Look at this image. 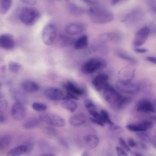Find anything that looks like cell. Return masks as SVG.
I'll use <instances>...</instances> for the list:
<instances>
[{
  "label": "cell",
  "instance_id": "6da1fadb",
  "mask_svg": "<svg viewBox=\"0 0 156 156\" xmlns=\"http://www.w3.org/2000/svg\"><path fill=\"white\" fill-rule=\"evenodd\" d=\"M88 13L91 21L98 24H103L112 21L113 19L112 14L108 10L99 7H91Z\"/></svg>",
  "mask_w": 156,
  "mask_h": 156
},
{
  "label": "cell",
  "instance_id": "7a4b0ae2",
  "mask_svg": "<svg viewBox=\"0 0 156 156\" xmlns=\"http://www.w3.org/2000/svg\"><path fill=\"white\" fill-rule=\"evenodd\" d=\"M40 14L37 9L31 7H24L20 10L19 18L24 24L27 26L34 25L38 20Z\"/></svg>",
  "mask_w": 156,
  "mask_h": 156
},
{
  "label": "cell",
  "instance_id": "3957f363",
  "mask_svg": "<svg viewBox=\"0 0 156 156\" xmlns=\"http://www.w3.org/2000/svg\"><path fill=\"white\" fill-rule=\"evenodd\" d=\"M103 96L110 104L119 108H121L124 96H122L109 85L104 90Z\"/></svg>",
  "mask_w": 156,
  "mask_h": 156
},
{
  "label": "cell",
  "instance_id": "277c9868",
  "mask_svg": "<svg viewBox=\"0 0 156 156\" xmlns=\"http://www.w3.org/2000/svg\"><path fill=\"white\" fill-rule=\"evenodd\" d=\"M106 65L105 62L98 58H92L86 62L81 68L82 72L86 74H90L103 69Z\"/></svg>",
  "mask_w": 156,
  "mask_h": 156
},
{
  "label": "cell",
  "instance_id": "5b68a950",
  "mask_svg": "<svg viewBox=\"0 0 156 156\" xmlns=\"http://www.w3.org/2000/svg\"><path fill=\"white\" fill-rule=\"evenodd\" d=\"M39 118L41 121L53 126L62 127L66 124L65 121L62 117L51 113H42L40 115Z\"/></svg>",
  "mask_w": 156,
  "mask_h": 156
},
{
  "label": "cell",
  "instance_id": "8992f818",
  "mask_svg": "<svg viewBox=\"0 0 156 156\" xmlns=\"http://www.w3.org/2000/svg\"><path fill=\"white\" fill-rule=\"evenodd\" d=\"M56 35V29L55 25L51 23L47 24L42 32V38L46 45H50L54 42Z\"/></svg>",
  "mask_w": 156,
  "mask_h": 156
},
{
  "label": "cell",
  "instance_id": "52a82bcc",
  "mask_svg": "<svg viewBox=\"0 0 156 156\" xmlns=\"http://www.w3.org/2000/svg\"><path fill=\"white\" fill-rule=\"evenodd\" d=\"M116 86L117 88L122 92L133 94L137 92L140 89V87L137 84L131 81L119 80L117 81Z\"/></svg>",
  "mask_w": 156,
  "mask_h": 156
},
{
  "label": "cell",
  "instance_id": "ba28073f",
  "mask_svg": "<svg viewBox=\"0 0 156 156\" xmlns=\"http://www.w3.org/2000/svg\"><path fill=\"white\" fill-rule=\"evenodd\" d=\"M26 109L23 103L20 101L15 102L12 105L11 109V115L16 121L23 119L26 115Z\"/></svg>",
  "mask_w": 156,
  "mask_h": 156
},
{
  "label": "cell",
  "instance_id": "9c48e42d",
  "mask_svg": "<svg viewBox=\"0 0 156 156\" xmlns=\"http://www.w3.org/2000/svg\"><path fill=\"white\" fill-rule=\"evenodd\" d=\"M150 32L149 28L147 27H142L136 33L133 41V45L136 47L142 45L147 41Z\"/></svg>",
  "mask_w": 156,
  "mask_h": 156
},
{
  "label": "cell",
  "instance_id": "30bf717a",
  "mask_svg": "<svg viewBox=\"0 0 156 156\" xmlns=\"http://www.w3.org/2000/svg\"><path fill=\"white\" fill-rule=\"evenodd\" d=\"M83 23L80 22H72L68 24L65 27V30L69 35H75L83 32L86 29Z\"/></svg>",
  "mask_w": 156,
  "mask_h": 156
},
{
  "label": "cell",
  "instance_id": "8fae6325",
  "mask_svg": "<svg viewBox=\"0 0 156 156\" xmlns=\"http://www.w3.org/2000/svg\"><path fill=\"white\" fill-rule=\"evenodd\" d=\"M108 80V77L107 75L100 74L94 79L92 81V83L98 90H104L109 85Z\"/></svg>",
  "mask_w": 156,
  "mask_h": 156
},
{
  "label": "cell",
  "instance_id": "7c38bea8",
  "mask_svg": "<svg viewBox=\"0 0 156 156\" xmlns=\"http://www.w3.org/2000/svg\"><path fill=\"white\" fill-rule=\"evenodd\" d=\"M44 94L47 98L54 101L62 99L64 96V94L61 90L54 87L46 88L44 91Z\"/></svg>",
  "mask_w": 156,
  "mask_h": 156
},
{
  "label": "cell",
  "instance_id": "4fadbf2b",
  "mask_svg": "<svg viewBox=\"0 0 156 156\" xmlns=\"http://www.w3.org/2000/svg\"><path fill=\"white\" fill-rule=\"evenodd\" d=\"M15 45L14 39L10 34H3L0 36V47L5 50H10L13 49Z\"/></svg>",
  "mask_w": 156,
  "mask_h": 156
},
{
  "label": "cell",
  "instance_id": "5bb4252c",
  "mask_svg": "<svg viewBox=\"0 0 156 156\" xmlns=\"http://www.w3.org/2000/svg\"><path fill=\"white\" fill-rule=\"evenodd\" d=\"M135 71V69L132 66L124 67L119 72V80L131 81L134 77Z\"/></svg>",
  "mask_w": 156,
  "mask_h": 156
},
{
  "label": "cell",
  "instance_id": "9a60e30c",
  "mask_svg": "<svg viewBox=\"0 0 156 156\" xmlns=\"http://www.w3.org/2000/svg\"><path fill=\"white\" fill-rule=\"evenodd\" d=\"M136 109L137 111L143 112H156V110L152 103L146 100L139 101L136 105Z\"/></svg>",
  "mask_w": 156,
  "mask_h": 156
},
{
  "label": "cell",
  "instance_id": "2e32d148",
  "mask_svg": "<svg viewBox=\"0 0 156 156\" xmlns=\"http://www.w3.org/2000/svg\"><path fill=\"white\" fill-rule=\"evenodd\" d=\"M21 88L28 93H34L37 91L39 88L38 84L35 82L31 80H25L20 83Z\"/></svg>",
  "mask_w": 156,
  "mask_h": 156
},
{
  "label": "cell",
  "instance_id": "e0dca14e",
  "mask_svg": "<svg viewBox=\"0 0 156 156\" xmlns=\"http://www.w3.org/2000/svg\"><path fill=\"white\" fill-rule=\"evenodd\" d=\"M119 38V35L115 32H105L101 34L99 39L102 42H114L117 41Z\"/></svg>",
  "mask_w": 156,
  "mask_h": 156
},
{
  "label": "cell",
  "instance_id": "ac0fdd59",
  "mask_svg": "<svg viewBox=\"0 0 156 156\" xmlns=\"http://www.w3.org/2000/svg\"><path fill=\"white\" fill-rule=\"evenodd\" d=\"M87 117L85 115L79 113L71 117L69 119V122L73 126H79L85 123Z\"/></svg>",
  "mask_w": 156,
  "mask_h": 156
},
{
  "label": "cell",
  "instance_id": "d6986e66",
  "mask_svg": "<svg viewBox=\"0 0 156 156\" xmlns=\"http://www.w3.org/2000/svg\"><path fill=\"white\" fill-rule=\"evenodd\" d=\"M65 89L69 92L75 95H80L83 93V90L70 81H68L64 84Z\"/></svg>",
  "mask_w": 156,
  "mask_h": 156
},
{
  "label": "cell",
  "instance_id": "ffe728a7",
  "mask_svg": "<svg viewBox=\"0 0 156 156\" xmlns=\"http://www.w3.org/2000/svg\"><path fill=\"white\" fill-rule=\"evenodd\" d=\"M27 147L26 145H21L9 150L6 153L8 156H18L26 153Z\"/></svg>",
  "mask_w": 156,
  "mask_h": 156
},
{
  "label": "cell",
  "instance_id": "44dd1931",
  "mask_svg": "<svg viewBox=\"0 0 156 156\" xmlns=\"http://www.w3.org/2000/svg\"><path fill=\"white\" fill-rule=\"evenodd\" d=\"M84 139L87 146L90 149L95 148L99 142L98 138L94 135H86L84 137Z\"/></svg>",
  "mask_w": 156,
  "mask_h": 156
},
{
  "label": "cell",
  "instance_id": "7402d4cb",
  "mask_svg": "<svg viewBox=\"0 0 156 156\" xmlns=\"http://www.w3.org/2000/svg\"><path fill=\"white\" fill-rule=\"evenodd\" d=\"M88 44V41L87 36L83 35L74 41V46L76 49H82L86 48Z\"/></svg>",
  "mask_w": 156,
  "mask_h": 156
},
{
  "label": "cell",
  "instance_id": "603a6c76",
  "mask_svg": "<svg viewBox=\"0 0 156 156\" xmlns=\"http://www.w3.org/2000/svg\"><path fill=\"white\" fill-rule=\"evenodd\" d=\"M61 106L71 112H74L77 107V103L72 100H64L61 103Z\"/></svg>",
  "mask_w": 156,
  "mask_h": 156
},
{
  "label": "cell",
  "instance_id": "cb8c5ba5",
  "mask_svg": "<svg viewBox=\"0 0 156 156\" xmlns=\"http://www.w3.org/2000/svg\"><path fill=\"white\" fill-rule=\"evenodd\" d=\"M68 10L72 15L76 16H81L84 13V9L81 7L73 3H70L68 6Z\"/></svg>",
  "mask_w": 156,
  "mask_h": 156
},
{
  "label": "cell",
  "instance_id": "d4e9b609",
  "mask_svg": "<svg viewBox=\"0 0 156 156\" xmlns=\"http://www.w3.org/2000/svg\"><path fill=\"white\" fill-rule=\"evenodd\" d=\"M41 121L39 119L33 118L26 121L23 124L24 128L27 129H33L37 126Z\"/></svg>",
  "mask_w": 156,
  "mask_h": 156
},
{
  "label": "cell",
  "instance_id": "484cf974",
  "mask_svg": "<svg viewBox=\"0 0 156 156\" xmlns=\"http://www.w3.org/2000/svg\"><path fill=\"white\" fill-rule=\"evenodd\" d=\"M12 0H0V13L4 15L9 10L11 6Z\"/></svg>",
  "mask_w": 156,
  "mask_h": 156
},
{
  "label": "cell",
  "instance_id": "4316f807",
  "mask_svg": "<svg viewBox=\"0 0 156 156\" xmlns=\"http://www.w3.org/2000/svg\"><path fill=\"white\" fill-rule=\"evenodd\" d=\"M140 122L134 124H129L126 126L128 130L134 132H145L146 130L143 127Z\"/></svg>",
  "mask_w": 156,
  "mask_h": 156
},
{
  "label": "cell",
  "instance_id": "83f0119b",
  "mask_svg": "<svg viewBox=\"0 0 156 156\" xmlns=\"http://www.w3.org/2000/svg\"><path fill=\"white\" fill-rule=\"evenodd\" d=\"M11 141V137L8 135L2 136L0 140V151L3 150L7 147L10 144Z\"/></svg>",
  "mask_w": 156,
  "mask_h": 156
},
{
  "label": "cell",
  "instance_id": "f1b7e54d",
  "mask_svg": "<svg viewBox=\"0 0 156 156\" xmlns=\"http://www.w3.org/2000/svg\"><path fill=\"white\" fill-rule=\"evenodd\" d=\"M116 53L118 57L133 63H136L137 62V61L135 58L122 52L118 51Z\"/></svg>",
  "mask_w": 156,
  "mask_h": 156
},
{
  "label": "cell",
  "instance_id": "f546056e",
  "mask_svg": "<svg viewBox=\"0 0 156 156\" xmlns=\"http://www.w3.org/2000/svg\"><path fill=\"white\" fill-rule=\"evenodd\" d=\"M21 66L19 63L12 62H10L8 65V69L11 72L16 73L19 72L21 69Z\"/></svg>",
  "mask_w": 156,
  "mask_h": 156
},
{
  "label": "cell",
  "instance_id": "4dcf8cb0",
  "mask_svg": "<svg viewBox=\"0 0 156 156\" xmlns=\"http://www.w3.org/2000/svg\"><path fill=\"white\" fill-rule=\"evenodd\" d=\"M32 108L34 110L37 111L43 112L46 110L47 106L43 104L34 102L32 104Z\"/></svg>",
  "mask_w": 156,
  "mask_h": 156
},
{
  "label": "cell",
  "instance_id": "1f68e13d",
  "mask_svg": "<svg viewBox=\"0 0 156 156\" xmlns=\"http://www.w3.org/2000/svg\"><path fill=\"white\" fill-rule=\"evenodd\" d=\"M101 114L105 123L106 122L111 126L114 125V123L110 119L108 114L106 111L104 110H102Z\"/></svg>",
  "mask_w": 156,
  "mask_h": 156
},
{
  "label": "cell",
  "instance_id": "d6a6232c",
  "mask_svg": "<svg viewBox=\"0 0 156 156\" xmlns=\"http://www.w3.org/2000/svg\"><path fill=\"white\" fill-rule=\"evenodd\" d=\"M85 108L89 111L95 110L96 107L92 101L90 99H87L84 101Z\"/></svg>",
  "mask_w": 156,
  "mask_h": 156
},
{
  "label": "cell",
  "instance_id": "836d02e7",
  "mask_svg": "<svg viewBox=\"0 0 156 156\" xmlns=\"http://www.w3.org/2000/svg\"><path fill=\"white\" fill-rule=\"evenodd\" d=\"M61 40L62 45L63 46L68 45L73 42V41L72 39L64 36L61 37Z\"/></svg>",
  "mask_w": 156,
  "mask_h": 156
},
{
  "label": "cell",
  "instance_id": "e575fe53",
  "mask_svg": "<svg viewBox=\"0 0 156 156\" xmlns=\"http://www.w3.org/2000/svg\"><path fill=\"white\" fill-rule=\"evenodd\" d=\"M90 113L95 118L98 119L104 123L105 122L101 114H100L96 111L95 110H91L89 111Z\"/></svg>",
  "mask_w": 156,
  "mask_h": 156
},
{
  "label": "cell",
  "instance_id": "d590c367",
  "mask_svg": "<svg viewBox=\"0 0 156 156\" xmlns=\"http://www.w3.org/2000/svg\"><path fill=\"white\" fill-rule=\"evenodd\" d=\"M82 2L91 7L98 6L99 2L98 0H80Z\"/></svg>",
  "mask_w": 156,
  "mask_h": 156
},
{
  "label": "cell",
  "instance_id": "8d00e7d4",
  "mask_svg": "<svg viewBox=\"0 0 156 156\" xmlns=\"http://www.w3.org/2000/svg\"><path fill=\"white\" fill-rule=\"evenodd\" d=\"M120 144L122 147V148L126 151L130 153L131 151L129 148V146L127 145L125 141L122 138H120L119 140Z\"/></svg>",
  "mask_w": 156,
  "mask_h": 156
},
{
  "label": "cell",
  "instance_id": "74e56055",
  "mask_svg": "<svg viewBox=\"0 0 156 156\" xmlns=\"http://www.w3.org/2000/svg\"><path fill=\"white\" fill-rule=\"evenodd\" d=\"M72 99L78 100L79 98L75 95L68 92L64 96L62 99L63 100Z\"/></svg>",
  "mask_w": 156,
  "mask_h": 156
},
{
  "label": "cell",
  "instance_id": "f35d334b",
  "mask_svg": "<svg viewBox=\"0 0 156 156\" xmlns=\"http://www.w3.org/2000/svg\"><path fill=\"white\" fill-rule=\"evenodd\" d=\"M116 150L119 156H127L128 155L127 153L121 147H117Z\"/></svg>",
  "mask_w": 156,
  "mask_h": 156
},
{
  "label": "cell",
  "instance_id": "ab89813d",
  "mask_svg": "<svg viewBox=\"0 0 156 156\" xmlns=\"http://www.w3.org/2000/svg\"><path fill=\"white\" fill-rule=\"evenodd\" d=\"M8 102L5 100H2L0 102V112H2L5 110L7 108Z\"/></svg>",
  "mask_w": 156,
  "mask_h": 156
},
{
  "label": "cell",
  "instance_id": "60d3db41",
  "mask_svg": "<svg viewBox=\"0 0 156 156\" xmlns=\"http://www.w3.org/2000/svg\"><path fill=\"white\" fill-rule=\"evenodd\" d=\"M142 132H141V133L137 134V136L139 138H140L142 140H147L148 139V135L147 134L144 133H143Z\"/></svg>",
  "mask_w": 156,
  "mask_h": 156
},
{
  "label": "cell",
  "instance_id": "b9f144b4",
  "mask_svg": "<svg viewBox=\"0 0 156 156\" xmlns=\"http://www.w3.org/2000/svg\"><path fill=\"white\" fill-rule=\"evenodd\" d=\"M90 119L91 121L95 124L101 126H104L105 123L98 119H96L94 118H91Z\"/></svg>",
  "mask_w": 156,
  "mask_h": 156
},
{
  "label": "cell",
  "instance_id": "7bdbcfd3",
  "mask_svg": "<svg viewBox=\"0 0 156 156\" xmlns=\"http://www.w3.org/2000/svg\"><path fill=\"white\" fill-rule=\"evenodd\" d=\"M134 52L139 53H143L147 52L148 50L146 48H135L133 49Z\"/></svg>",
  "mask_w": 156,
  "mask_h": 156
},
{
  "label": "cell",
  "instance_id": "ee69618b",
  "mask_svg": "<svg viewBox=\"0 0 156 156\" xmlns=\"http://www.w3.org/2000/svg\"><path fill=\"white\" fill-rule=\"evenodd\" d=\"M145 59L151 63L156 64V58L152 56H147Z\"/></svg>",
  "mask_w": 156,
  "mask_h": 156
},
{
  "label": "cell",
  "instance_id": "f6af8a7d",
  "mask_svg": "<svg viewBox=\"0 0 156 156\" xmlns=\"http://www.w3.org/2000/svg\"><path fill=\"white\" fill-rule=\"evenodd\" d=\"M128 146L130 147H134L136 146V143L132 138H130L128 140Z\"/></svg>",
  "mask_w": 156,
  "mask_h": 156
},
{
  "label": "cell",
  "instance_id": "bcb514c9",
  "mask_svg": "<svg viewBox=\"0 0 156 156\" xmlns=\"http://www.w3.org/2000/svg\"><path fill=\"white\" fill-rule=\"evenodd\" d=\"M23 2L28 5H34L36 3L37 0H20Z\"/></svg>",
  "mask_w": 156,
  "mask_h": 156
},
{
  "label": "cell",
  "instance_id": "7dc6e473",
  "mask_svg": "<svg viewBox=\"0 0 156 156\" xmlns=\"http://www.w3.org/2000/svg\"><path fill=\"white\" fill-rule=\"evenodd\" d=\"M6 121V118L4 113L0 112V123H3Z\"/></svg>",
  "mask_w": 156,
  "mask_h": 156
},
{
  "label": "cell",
  "instance_id": "c3c4849f",
  "mask_svg": "<svg viewBox=\"0 0 156 156\" xmlns=\"http://www.w3.org/2000/svg\"><path fill=\"white\" fill-rule=\"evenodd\" d=\"M122 0H111V4L113 5H115L117 4Z\"/></svg>",
  "mask_w": 156,
  "mask_h": 156
},
{
  "label": "cell",
  "instance_id": "681fc988",
  "mask_svg": "<svg viewBox=\"0 0 156 156\" xmlns=\"http://www.w3.org/2000/svg\"><path fill=\"white\" fill-rule=\"evenodd\" d=\"M131 155L133 156H139L143 155L137 152H133L131 153Z\"/></svg>",
  "mask_w": 156,
  "mask_h": 156
},
{
  "label": "cell",
  "instance_id": "f907efd6",
  "mask_svg": "<svg viewBox=\"0 0 156 156\" xmlns=\"http://www.w3.org/2000/svg\"><path fill=\"white\" fill-rule=\"evenodd\" d=\"M41 156H54L55 155L52 153H47L43 154L41 155Z\"/></svg>",
  "mask_w": 156,
  "mask_h": 156
},
{
  "label": "cell",
  "instance_id": "816d5d0a",
  "mask_svg": "<svg viewBox=\"0 0 156 156\" xmlns=\"http://www.w3.org/2000/svg\"><path fill=\"white\" fill-rule=\"evenodd\" d=\"M60 142L61 144L63 146L65 147H67V144L64 140H61L60 141Z\"/></svg>",
  "mask_w": 156,
  "mask_h": 156
},
{
  "label": "cell",
  "instance_id": "f5cc1de1",
  "mask_svg": "<svg viewBox=\"0 0 156 156\" xmlns=\"http://www.w3.org/2000/svg\"><path fill=\"white\" fill-rule=\"evenodd\" d=\"M89 155L88 152L87 151H85L81 155L82 156H88Z\"/></svg>",
  "mask_w": 156,
  "mask_h": 156
},
{
  "label": "cell",
  "instance_id": "db71d44e",
  "mask_svg": "<svg viewBox=\"0 0 156 156\" xmlns=\"http://www.w3.org/2000/svg\"><path fill=\"white\" fill-rule=\"evenodd\" d=\"M153 10L155 12H156V6L153 8Z\"/></svg>",
  "mask_w": 156,
  "mask_h": 156
},
{
  "label": "cell",
  "instance_id": "11a10c76",
  "mask_svg": "<svg viewBox=\"0 0 156 156\" xmlns=\"http://www.w3.org/2000/svg\"><path fill=\"white\" fill-rule=\"evenodd\" d=\"M153 119L155 120V121H156V116H154L153 117Z\"/></svg>",
  "mask_w": 156,
  "mask_h": 156
},
{
  "label": "cell",
  "instance_id": "9f6ffc18",
  "mask_svg": "<svg viewBox=\"0 0 156 156\" xmlns=\"http://www.w3.org/2000/svg\"><path fill=\"white\" fill-rule=\"evenodd\" d=\"M154 105L156 107V99L154 101Z\"/></svg>",
  "mask_w": 156,
  "mask_h": 156
}]
</instances>
